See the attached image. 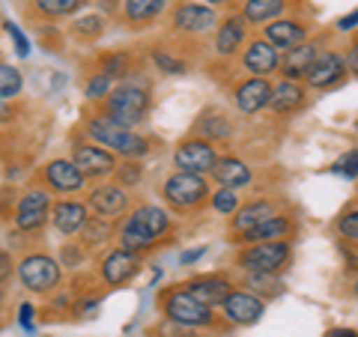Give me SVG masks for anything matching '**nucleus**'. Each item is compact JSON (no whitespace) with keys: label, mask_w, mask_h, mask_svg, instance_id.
Listing matches in <instances>:
<instances>
[{"label":"nucleus","mask_w":358,"mask_h":337,"mask_svg":"<svg viewBox=\"0 0 358 337\" xmlns=\"http://www.w3.org/2000/svg\"><path fill=\"white\" fill-rule=\"evenodd\" d=\"M84 131L87 138L99 143V147H105L110 152H117L120 159H143L152 143L150 138H143L141 131H134L129 126H122V122H117L110 114H105V110H96V114H87L84 120Z\"/></svg>","instance_id":"f257e3e1"},{"label":"nucleus","mask_w":358,"mask_h":337,"mask_svg":"<svg viewBox=\"0 0 358 337\" xmlns=\"http://www.w3.org/2000/svg\"><path fill=\"white\" fill-rule=\"evenodd\" d=\"M150 108H152L150 84L143 81V78H131V75L122 78L102 105L105 114H110L117 122H122V126H129V129L141 126V122L147 120Z\"/></svg>","instance_id":"f03ea898"},{"label":"nucleus","mask_w":358,"mask_h":337,"mask_svg":"<svg viewBox=\"0 0 358 337\" xmlns=\"http://www.w3.org/2000/svg\"><path fill=\"white\" fill-rule=\"evenodd\" d=\"M159 194H162V200L173 212H194V209H203L209 203L212 188H209V179L206 176L173 171L171 176H164Z\"/></svg>","instance_id":"7ed1b4c3"},{"label":"nucleus","mask_w":358,"mask_h":337,"mask_svg":"<svg viewBox=\"0 0 358 337\" xmlns=\"http://www.w3.org/2000/svg\"><path fill=\"white\" fill-rule=\"evenodd\" d=\"M293 260V245L289 239L278 242H251L242 245L236 254V266L245 275H281Z\"/></svg>","instance_id":"20e7f679"},{"label":"nucleus","mask_w":358,"mask_h":337,"mask_svg":"<svg viewBox=\"0 0 358 337\" xmlns=\"http://www.w3.org/2000/svg\"><path fill=\"white\" fill-rule=\"evenodd\" d=\"M15 275L21 280V287L30 289V293H39V296H48L63 284V266L57 257H51V254L27 251L15 263Z\"/></svg>","instance_id":"39448f33"},{"label":"nucleus","mask_w":358,"mask_h":337,"mask_svg":"<svg viewBox=\"0 0 358 337\" xmlns=\"http://www.w3.org/2000/svg\"><path fill=\"white\" fill-rule=\"evenodd\" d=\"M159 305H162L167 320H176V322H182V325H192V329H209V325L215 322V310H212L209 305H203L197 296L188 293L182 284L162 289Z\"/></svg>","instance_id":"423d86ee"},{"label":"nucleus","mask_w":358,"mask_h":337,"mask_svg":"<svg viewBox=\"0 0 358 337\" xmlns=\"http://www.w3.org/2000/svg\"><path fill=\"white\" fill-rule=\"evenodd\" d=\"M51 206H54L51 188H45V185L24 188L18 194V203L13 212V227L18 233H39L51 221Z\"/></svg>","instance_id":"0eeeda50"},{"label":"nucleus","mask_w":358,"mask_h":337,"mask_svg":"<svg viewBox=\"0 0 358 337\" xmlns=\"http://www.w3.org/2000/svg\"><path fill=\"white\" fill-rule=\"evenodd\" d=\"M218 13L215 6L203 3V0H179L171 9V30L179 36H206L218 27Z\"/></svg>","instance_id":"6e6552de"},{"label":"nucleus","mask_w":358,"mask_h":337,"mask_svg":"<svg viewBox=\"0 0 358 337\" xmlns=\"http://www.w3.org/2000/svg\"><path fill=\"white\" fill-rule=\"evenodd\" d=\"M218 162V150L215 143L200 138V134H192V138L179 141L173 150V167L185 173H197V176H209L212 167Z\"/></svg>","instance_id":"1a4fd4ad"},{"label":"nucleus","mask_w":358,"mask_h":337,"mask_svg":"<svg viewBox=\"0 0 358 337\" xmlns=\"http://www.w3.org/2000/svg\"><path fill=\"white\" fill-rule=\"evenodd\" d=\"M346 75H350L346 54L334 51V48H322L317 54V60L310 63V69L305 75V84H308V89H320V93H326V89L341 87L346 81Z\"/></svg>","instance_id":"9d476101"},{"label":"nucleus","mask_w":358,"mask_h":337,"mask_svg":"<svg viewBox=\"0 0 358 337\" xmlns=\"http://www.w3.org/2000/svg\"><path fill=\"white\" fill-rule=\"evenodd\" d=\"M72 162L81 167V173L90 182H102V179H110L117 173L120 155L99 147V143H72Z\"/></svg>","instance_id":"9b49d317"},{"label":"nucleus","mask_w":358,"mask_h":337,"mask_svg":"<svg viewBox=\"0 0 358 337\" xmlns=\"http://www.w3.org/2000/svg\"><path fill=\"white\" fill-rule=\"evenodd\" d=\"M239 63H242V69L248 75L272 78V75L281 72V51H278L268 39L254 36L251 42H245V48L239 54Z\"/></svg>","instance_id":"f8f14e48"},{"label":"nucleus","mask_w":358,"mask_h":337,"mask_svg":"<svg viewBox=\"0 0 358 337\" xmlns=\"http://www.w3.org/2000/svg\"><path fill=\"white\" fill-rule=\"evenodd\" d=\"M218 310L230 325H254V322L263 320L266 299L251 293V289H233V293L218 305Z\"/></svg>","instance_id":"ddd939ff"},{"label":"nucleus","mask_w":358,"mask_h":337,"mask_svg":"<svg viewBox=\"0 0 358 337\" xmlns=\"http://www.w3.org/2000/svg\"><path fill=\"white\" fill-rule=\"evenodd\" d=\"M87 206H90L93 215H102L108 221H117L120 215H126V209H129V191L122 188L117 179H114V182L102 179V182H96L93 188H90Z\"/></svg>","instance_id":"4468645a"},{"label":"nucleus","mask_w":358,"mask_h":337,"mask_svg":"<svg viewBox=\"0 0 358 337\" xmlns=\"http://www.w3.org/2000/svg\"><path fill=\"white\" fill-rule=\"evenodd\" d=\"M141 272V254L138 251H129V248H114L108 251L102 260H99V278L102 284L110 289V287H122Z\"/></svg>","instance_id":"2eb2a0df"},{"label":"nucleus","mask_w":358,"mask_h":337,"mask_svg":"<svg viewBox=\"0 0 358 337\" xmlns=\"http://www.w3.org/2000/svg\"><path fill=\"white\" fill-rule=\"evenodd\" d=\"M248 21H245L239 13H227L218 27L212 30V48H215L218 57H236V54H242L245 42H248Z\"/></svg>","instance_id":"dca6fc26"},{"label":"nucleus","mask_w":358,"mask_h":337,"mask_svg":"<svg viewBox=\"0 0 358 337\" xmlns=\"http://www.w3.org/2000/svg\"><path fill=\"white\" fill-rule=\"evenodd\" d=\"M39 176H42V185L57 191V194H78V191H84V185L90 182L72 159H51L39 171Z\"/></svg>","instance_id":"f3484780"},{"label":"nucleus","mask_w":358,"mask_h":337,"mask_svg":"<svg viewBox=\"0 0 358 337\" xmlns=\"http://www.w3.org/2000/svg\"><path fill=\"white\" fill-rule=\"evenodd\" d=\"M272 84L268 78H257V75H245L242 81L233 87V105H236L239 114L251 117V114H260V110L268 108L272 102Z\"/></svg>","instance_id":"a211bd4d"},{"label":"nucleus","mask_w":358,"mask_h":337,"mask_svg":"<svg viewBox=\"0 0 358 337\" xmlns=\"http://www.w3.org/2000/svg\"><path fill=\"white\" fill-rule=\"evenodd\" d=\"M260 36L272 42L278 51H289V48H296V45L310 39V24L305 18H287V15H281V18L263 24Z\"/></svg>","instance_id":"6ab92c4d"},{"label":"nucleus","mask_w":358,"mask_h":337,"mask_svg":"<svg viewBox=\"0 0 358 337\" xmlns=\"http://www.w3.org/2000/svg\"><path fill=\"white\" fill-rule=\"evenodd\" d=\"M117 242L129 251H138V254H147L159 245V236L150 230V224L138 215V209H131L129 215H122L117 224Z\"/></svg>","instance_id":"aec40b11"},{"label":"nucleus","mask_w":358,"mask_h":337,"mask_svg":"<svg viewBox=\"0 0 358 337\" xmlns=\"http://www.w3.org/2000/svg\"><path fill=\"white\" fill-rule=\"evenodd\" d=\"M90 221V206L87 200H75V197H63L51 206V224L60 236H78L84 230V224Z\"/></svg>","instance_id":"412c9836"},{"label":"nucleus","mask_w":358,"mask_h":337,"mask_svg":"<svg viewBox=\"0 0 358 337\" xmlns=\"http://www.w3.org/2000/svg\"><path fill=\"white\" fill-rule=\"evenodd\" d=\"M167 9H171V0H120V18L131 30L152 27Z\"/></svg>","instance_id":"4be33fe9"},{"label":"nucleus","mask_w":358,"mask_h":337,"mask_svg":"<svg viewBox=\"0 0 358 337\" xmlns=\"http://www.w3.org/2000/svg\"><path fill=\"white\" fill-rule=\"evenodd\" d=\"M182 287H185L192 296H197L200 301H203V305H209V308H218L221 301L233 293V280H230L227 275H221V272L197 275V278H192V280H185Z\"/></svg>","instance_id":"5701e85b"},{"label":"nucleus","mask_w":358,"mask_h":337,"mask_svg":"<svg viewBox=\"0 0 358 337\" xmlns=\"http://www.w3.org/2000/svg\"><path fill=\"white\" fill-rule=\"evenodd\" d=\"M308 102V84L305 81H289V78H281L272 89V102H268V110L278 117H289L296 114L299 108H305Z\"/></svg>","instance_id":"b1692460"},{"label":"nucleus","mask_w":358,"mask_h":337,"mask_svg":"<svg viewBox=\"0 0 358 337\" xmlns=\"http://www.w3.org/2000/svg\"><path fill=\"white\" fill-rule=\"evenodd\" d=\"M296 230V221L287 215V212H275L272 218H266L260 227H254L242 236H233L236 245H251V242H278V239H289Z\"/></svg>","instance_id":"393cba45"},{"label":"nucleus","mask_w":358,"mask_h":337,"mask_svg":"<svg viewBox=\"0 0 358 337\" xmlns=\"http://www.w3.org/2000/svg\"><path fill=\"white\" fill-rule=\"evenodd\" d=\"M275 212H281L275 200L257 197V200H251V203H242L236 212H233L230 230H233V236H242V233H248V230H254V227H260V224H263L266 218H272Z\"/></svg>","instance_id":"a878e982"},{"label":"nucleus","mask_w":358,"mask_h":337,"mask_svg":"<svg viewBox=\"0 0 358 337\" xmlns=\"http://www.w3.org/2000/svg\"><path fill=\"white\" fill-rule=\"evenodd\" d=\"M209 176L224 188H236L239 191L245 185H251L254 171H251L248 162L239 159V155H218V162H215V167H212Z\"/></svg>","instance_id":"bb28decb"},{"label":"nucleus","mask_w":358,"mask_h":337,"mask_svg":"<svg viewBox=\"0 0 358 337\" xmlns=\"http://www.w3.org/2000/svg\"><path fill=\"white\" fill-rule=\"evenodd\" d=\"M320 42H301L296 45V48H289L281 54V78H289V81H305V75L310 69V63L317 60V54H320Z\"/></svg>","instance_id":"cd10ccee"},{"label":"nucleus","mask_w":358,"mask_h":337,"mask_svg":"<svg viewBox=\"0 0 358 337\" xmlns=\"http://www.w3.org/2000/svg\"><path fill=\"white\" fill-rule=\"evenodd\" d=\"M192 134H200L212 143H221V141H230L233 138V120L224 114L221 108H203L194 120Z\"/></svg>","instance_id":"c85d7f7f"},{"label":"nucleus","mask_w":358,"mask_h":337,"mask_svg":"<svg viewBox=\"0 0 358 337\" xmlns=\"http://www.w3.org/2000/svg\"><path fill=\"white\" fill-rule=\"evenodd\" d=\"M289 9V0H239V15L248 27H263L268 21L281 18Z\"/></svg>","instance_id":"c756f323"},{"label":"nucleus","mask_w":358,"mask_h":337,"mask_svg":"<svg viewBox=\"0 0 358 337\" xmlns=\"http://www.w3.org/2000/svg\"><path fill=\"white\" fill-rule=\"evenodd\" d=\"M90 0H33L30 13L42 21H60V18H75Z\"/></svg>","instance_id":"7c9ffc66"},{"label":"nucleus","mask_w":358,"mask_h":337,"mask_svg":"<svg viewBox=\"0 0 358 337\" xmlns=\"http://www.w3.org/2000/svg\"><path fill=\"white\" fill-rule=\"evenodd\" d=\"M81 236V242L87 251H96V248H102V245H108L110 239L117 236V227H114V221H108L102 215H90V221L84 224V230L78 233Z\"/></svg>","instance_id":"2f4dec72"},{"label":"nucleus","mask_w":358,"mask_h":337,"mask_svg":"<svg viewBox=\"0 0 358 337\" xmlns=\"http://www.w3.org/2000/svg\"><path fill=\"white\" fill-rule=\"evenodd\" d=\"M134 69V57L131 51H122V48H114V51H105L102 57H99V72L110 75L114 81H122V78H129Z\"/></svg>","instance_id":"473e14b6"},{"label":"nucleus","mask_w":358,"mask_h":337,"mask_svg":"<svg viewBox=\"0 0 358 337\" xmlns=\"http://www.w3.org/2000/svg\"><path fill=\"white\" fill-rule=\"evenodd\" d=\"M24 89V75H21L18 66L0 60V102H13Z\"/></svg>","instance_id":"72a5a7b5"},{"label":"nucleus","mask_w":358,"mask_h":337,"mask_svg":"<svg viewBox=\"0 0 358 337\" xmlns=\"http://www.w3.org/2000/svg\"><path fill=\"white\" fill-rule=\"evenodd\" d=\"M105 18L102 15H96V13H78L75 18H72V33L78 39H84V42H93V39H99L105 33Z\"/></svg>","instance_id":"f704fd0d"},{"label":"nucleus","mask_w":358,"mask_h":337,"mask_svg":"<svg viewBox=\"0 0 358 337\" xmlns=\"http://www.w3.org/2000/svg\"><path fill=\"white\" fill-rule=\"evenodd\" d=\"M114 87H117V81L110 75H105V72H93L87 78V84H84V96H87V102H102L105 105V99L114 93Z\"/></svg>","instance_id":"c9c22d12"},{"label":"nucleus","mask_w":358,"mask_h":337,"mask_svg":"<svg viewBox=\"0 0 358 337\" xmlns=\"http://www.w3.org/2000/svg\"><path fill=\"white\" fill-rule=\"evenodd\" d=\"M150 57L162 75H185L188 72V63L179 57V54H173L171 48H152Z\"/></svg>","instance_id":"e433bc0d"},{"label":"nucleus","mask_w":358,"mask_h":337,"mask_svg":"<svg viewBox=\"0 0 358 337\" xmlns=\"http://www.w3.org/2000/svg\"><path fill=\"white\" fill-rule=\"evenodd\" d=\"M209 206L218 212V215H233L242 203H239V191L236 188H224L218 185L215 191H212V197H209Z\"/></svg>","instance_id":"4c0bfd02"},{"label":"nucleus","mask_w":358,"mask_h":337,"mask_svg":"<svg viewBox=\"0 0 358 337\" xmlns=\"http://www.w3.org/2000/svg\"><path fill=\"white\" fill-rule=\"evenodd\" d=\"M334 233L350 245H355L358 242V209H343L341 215L334 218Z\"/></svg>","instance_id":"58836bf2"},{"label":"nucleus","mask_w":358,"mask_h":337,"mask_svg":"<svg viewBox=\"0 0 358 337\" xmlns=\"http://www.w3.org/2000/svg\"><path fill=\"white\" fill-rule=\"evenodd\" d=\"M331 173L334 176H341V179H358V147H352V150H346L338 162L331 164Z\"/></svg>","instance_id":"ea45409f"},{"label":"nucleus","mask_w":358,"mask_h":337,"mask_svg":"<svg viewBox=\"0 0 358 337\" xmlns=\"http://www.w3.org/2000/svg\"><path fill=\"white\" fill-rule=\"evenodd\" d=\"M141 176H143V167H141L138 159H126V162L117 167V173H114V179H117L122 188H134V185L141 182Z\"/></svg>","instance_id":"a19ab883"},{"label":"nucleus","mask_w":358,"mask_h":337,"mask_svg":"<svg viewBox=\"0 0 358 337\" xmlns=\"http://www.w3.org/2000/svg\"><path fill=\"white\" fill-rule=\"evenodd\" d=\"M57 260H60L63 268H78V266H84V260H87V248L81 242H66L60 248Z\"/></svg>","instance_id":"79ce46f5"},{"label":"nucleus","mask_w":358,"mask_h":337,"mask_svg":"<svg viewBox=\"0 0 358 337\" xmlns=\"http://www.w3.org/2000/svg\"><path fill=\"white\" fill-rule=\"evenodd\" d=\"M3 30H6V36L13 39V45H15V54H18V57H21V60H24V57H30V39L24 36V30H21V27L15 24L13 18H6V21H3Z\"/></svg>","instance_id":"37998d69"},{"label":"nucleus","mask_w":358,"mask_h":337,"mask_svg":"<svg viewBox=\"0 0 358 337\" xmlns=\"http://www.w3.org/2000/svg\"><path fill=\"white\" fill-rule=\"evenodd\" d=\"M155 337H194V329L192 325H182V322L164 317L159 325H155Z\"/></svg>","instance_id":"c03bdc74"},{"label":"nucleus","mask_w":358,"mask_h":337,"mask_svg":"<svg viewBox=\"0 0 358 337\" xmlns=\"http://www.w3.org/2000/svg\"><path fill=\"white\" fill-rule=\"evenodd\" d=\"M15 203H18L15 185H3V188H0V218H13Z\"/></svg>","instance_id":"a18cd8bd"},{"label":"nucleus","mask_w":358,"mask_h":337,"mask_svg":"<svg viewBox=\"0 0 358 337\" xmlns=\"http://www.w3.org/2000/svg\"><path fill=\"white\" fill-rule=\"evenodd\" d=\"M18 325L27 334H36V308H33L30 301H21L18 305Z\"/></svg>","instance_id":"49530a36"},{"label":"nucleus","mask_w":358,"mask_h":337,"mask_svg":"<svg viewBox=\"0 0 358 337\" xmlns=\"http://www.w3.org/2000/svg\"><path fill=\"white\" fill-rule=\"evenodd\" d=\"M334 27H338V33H355V30H358V9L341 15L338 21H334Z\"/></svg>","instance_id":"de8ad7c7"},{"label":"nucleus","mask_w":358,"mask_h":337,"mask_svg":"<svg viewBox=\"0 0 358 337\" xmlns=\"http://www.w3.org/2000/svg\"><path fill=\"white\" fill-rule=\"evenodd\" d=\"M13 268H15L13 266V254L0 248V284H6V280L13 278Z\"/></svg>","instance_id":"09e8293b"},{"label":"nucleus","mask_w":358,"mask_h":337,"mask_svg":"<svg viewBox=\"0 0 358 337\" xmlns=\"http://www.w3.org/2000/svg\"><path fill=\"white\" fill-rule=\"evenodd\" d=\"M203 257H206V245H197V248H188V251L179 254V263H182V266H192V263H197V260H203Z\"/></svg>","instance_id":"8fccbe9b"},{"label":"nucleus","mask_w":358,"mask_h":337,"mask_svg":"<svg viewBox=\"0 0 358 337\" xmlns=\"http://www.w3.org/2000/svg\"><path fill=\"white\" fill-rule=\"evenodd\" d=\"M346 66H350V75L358 78V36L350 42V48H346Z\"/></svg>","instance_id":"3c124183"},{"label":"nucleus","mask_w":358,"mask_h":337,"mask_svg":"<svg viewBox=\"0 0 358 337\" xmlns=\"http://www.w3.org/2000/svg\"><path fill=\"white\" fill-rule=\"evenodd\" d=\"M99 305H102V296H90V299L75 301V305H72V310H78V313H90V310H96Z\"/></svg>","instance_id":"603ef678"},{"label":"nucleus","mask_w":358,"mask_h":337,"mask_svg":"<svg viewBox=\"0 0 358 337\" xmlns=\"http://www.w3.org/2000/svg\"><path fill=\"white\" fill-rule=\"evenodd\" d=\"M15 120V110L9 102H0V126H6V122H13Z\"/></svg>","instance_id":"864d4df0"},{"label":"nucleus","mask_w":358,"mask_h":337,"mask_svg":"<svg viewBox=\"0 0 358 337\" xmlns=\"http://www.w3.org/2000/svg\"><path fill=\"white\" fill-rule=\"evenodd\" d=\"M326 337H358V331L355 329H331Z\"/></svg>","instance_id":"5fc2aeb1"},{"label":"nucleus","mask_w":358,"mask_h":337,"mask_svg":"<svg viewBox=\"0 0 358 337\" xmlns=\"http://www.w3.org/2000/svg\"><path fill=\"white\" fill-rule=\"evenodd\" d=\"M203 3H209V6H230V3H236V0H203Z\"/></svg>","instance_id":"6e6d98bb"},{"label":"nucleus","mask_w":358,"mask_h":337,"mask_svg":"<svg viewBox=\"0 0 358 337\" xmlns=\"http://www.w3.org/2000/svg\"><path fill=\"white\" fill-rule=\"evenodd\" d=\"M352 296L358 299V275H355V280H352Z\"/></svg>","instance_id":"4d7b16f0"},{"label":"nucleus","mask_w":358,"mask_h":337,"mask_svg":"<svg viewBox=\"0 0 358 337\" xmlns=\"http://www.w3.org/2000/svg\"><path fill=\"white\" fill-rule=\"evenodd\" d=\"M0 313H3V293H0Z\"/></svg>","instance_id":"13d9d810"},{"label":"nucleus","mask_w":358,"mask_h":337,"mask_svg":"<svg viewBox=\"0 0 358 337\" xmlns=\"http://www.w3.org/2000/svg\"><path fill=\"white\" fill-rule=\"evenodd\" d=\"M355 260H358V242H355Z\"/></svg>","instance_id":"bf43d9fd"},{"label":"nucleus","mask_w":358,"mask_h":337,"mask_svg":"<svg viewBox=\"0 0 358 337\" xmlns=\"http://www.w3.org/2000/svg\"><path fill=\"white\" fill-rule=\"evenodd\" d=\"M0 150H3V141H0Z\"/></svg>","instance_id":"052dcab7"},{"label":"nucleus","mask_w":358,"mask_h":337,"mask_svg":"<svg viewBox=\"0 0 358 337\" xmlns=\"http://www.w3.org/2000/svg\"><path fill=\"white\" fill-rule=\"evenodd\" d=\"M0 287H3V284H0Z\"/></svg>","instance_id":"680f3d73"}]
</instances>
